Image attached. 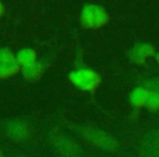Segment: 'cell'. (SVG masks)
Returning <instances> with one entry per match:
<instances>
[{
	"label": "cell",
	"mask_w": 159,
	"mask_h": 157,
	"mask_svg": "<svg viewBox=\"0 0 159 157\" xmlns=\"http://www.w3.org/2000/svg\"><path fill=\"white\" fill-rule=\"evenodd\" d=\"M79 133L84 140L105 152H116L119 148V143L117 140L100 129L81 127L79 129Z\"/></svg>",
	"instance_id": "cell-1"
},
{
	"label": "cell",
	"mask_w": 159,
	"mask_h": 157,
	"mask_svg": "<svg viewBox=\"0 0 159 157\" xmlns=\"http://www.w3.org/2000/svg\"><path fill=\"white\" fill-rule=\"evenodd\" d=\"M53 150L61 157H81L82 148L74 140L63 134H53L50 137Z\"/></svg>",
	"instance_id": "cell-2"
},
{
	"label": "cell",
	"mask_w": 159,
	"mask_h": 157,
	"mask_svg": "<svg viewBox=\"0 0 159 157\" xmlns=\"http://www.w3.org/2000/svg\"><path fill=\"white\" fill-rule=\"evenodd\" d=\"M137 154L139 157H159V129L148 130L142 135Z\"/></svg>",
	"instance_id": "cell-3"
},
{
	"label": "cell",
	"mask_w": 159,
	"mask_h": 157,
	"mask_svg": "<svg viewBox=\"0 0 159 157\" xmlns=\"http://www.w3.org/2000/svg\"><path fill=\"white\" fill-rule=\"evenodd\" d=\"M70 80L76 87L84 91H94L99 85L100 77L91 69H79L71 72Z\"/></svg>",
	"instance_id": "cell-4"
},
{
	"label": "cell",
	"mask_w": 159,
	"mask_h": 157,
	"mask_svg": "<svg viewBox=\"0 0 159 157\" xmlns=\"http://www.w3.org/2000/svg\"><path fill=\"white\" fill-rule=\"evenodd\" d=\"M5 132L12 141L24 142L31 136V128L26 121L21 119H14L7 122L5 127Z\"/></svg>",
	"instance_id": "cell-5"
},
{
	"label": "cell",
	"mask_w": 159,
	"mask_h": 157,
	"mask_svg": "<svg viewBox=\"0 0 159 157\" xmlns=\"http://www.w3.org/2000/svg\"><path fill=\"white\" fill-rule=\"evenodd\" d=\"M108 16L104 9L95 5H89L82 11V22L86 27H99L107 22Z\"/></svg>",
	"instance_id": "cell-6"
},
{
	"label": "cell",
	"mask_w": 159,
	"mask_h": 157,
	"mask_svg": "<svg viewBox=\"0 0 159 157\" xmlns=\"http://www.w3.org/2000/svg\"><path fill=\"white\" fill-rule=\"evenodd\" d=\"M19 70V62L9 49H0V77H8Z\"/></svg>",
	"instance_id": "cell-7"
},
{
	"label": "cell",
	"mask_w": 159,
	"mask_h": 157,
	"mask_svg": "<svg viewBox=\"0 0 159 157\" xmlns=\"http://www.w3.org/2000/svg\"><path fill=\"white\" fill-rule=\"evenodd\" d=\"M154 53V48L149 44H139L131 50L130 58L134 62L141 63L144 62L148 56H152Z\"/></svg>",
	"instance_id": "cell-8"
},
{
	"label": "cell",
	"mask_w": 159,
	"mask_h": 157,
	"mask_svg": "<svg viewBox=\"0 0 159 157\" xmlns=\"http://www.w3.org/2000/svg\"><path fill=\"white\" fill-rule=\"evenodd\" d=\"M148 95V90L144 89V87H136L132 91L130 95V100L132 105L136 107L139 106H145L146 98Z\"/></svg>",
	"instance_id": "cell-9"
},
{
	"label": "cell",
	"mask_w": 159,
	"mask_h": 157,
	"mask_svg": "<svg viewBox=\"0 0 159 157\" xmlns=\"http://www.w3.org/2000/svg\"><path fill=\"white\" fill-rule=\"evenodd\" d=\"M43 70H44V66L43 63L38 61H35L34 63L30 64L27 67H23V74L26 79L30 80H35L38 79L42 74Z\"/></svg>",
	"instance_id": "cell-10"
},
{
	"label": "cell",
	"mask_w": 159,
	"mask_h": 157,
	"mask_svg": "<svg viewBox=\"0 0 159 157\" xmlns=\"http://www.w3.org/2000/svg\"><path fill=\"white\" fill-rule=\"evenodd\" d=\"M16 60H18L19 64L23 67H27L36 61V53L32 49H22L18 53Z\"/></svg>",
	"instance_id": "cell-11"
},
{
	"label": "cell",
	"mask_w": 159,
	"mask_h": 157,
	"mask_svg": "<svg viewBox=\"0 0 159 157\" xmlns=\"http://www.w3.org/2000/svg\"><path fill=\"white\" fill-rule=\"evenodd\" d=\"M145 106L150 110H159V93L154 91H148V95L146 98Z\"/></svg>",
	"instance_id": "cell-12"
},
{
	"label": "cell",
	"mask_w": 159,
	"mask_h": 157,
	"mask_svg": "<svg viewBox=\"0 0 159 157\" xmlns=\"http://www.w3.org/2000/svg\"><path fill=\"white\" fill-rule=\"evenodd\" d=\"M146 87L148 91H154L159 93V79H155V80L148 81L146 83Z\"/></svg>",
	"instance_id": "cell-13"
},
{
	"label": "cell",
	"mask_w": 159,
	"mask_h": 157,
	"mask_svg": "<svg viewBox=\"0 0 159 157\" xmlns=\"http://www.w3.org/2000/svg\"><path fill=\"white\" fill-rule=\"evenodd\" d=\"M2 12H3V6H2V3L0 2V16L2 14Z\"/></svg>",
	"instance_id": "cell-14"
},
{
	"label": "cell",
	"mask_w": 159,
	"mask_h": 157,
	"mask_svg": "<svg viewBox=\"0 0 159 157\" xmlns=\"http://www.w3.org/2000/svg\"><path fill=\"white\" fill-rule=\"evenodd\" d=\"M156 59H157V61H158V63H159V53H157V55H156Z\"/></svg>",
	"instance_id": "cell-15"
},
{
	"label": "cell",
	"mask_w": 159,
	"mask_h": 157,
	"mask_svg": "<svg viewBox=\"0 0 159 157\" xmlns=\"http://www.w3.org/2000/svg\"><path fill=\"white\" fill-rule=\"evenodd\" d=\"M14 157H26V156H22V155H19V156H14Z\"/></svg>",
	"instance_id": "cell-16"
},
{
	"label": "cell",
	"mask_w": 159,
	"mask_h": 157,
	"mask_svg": "<svg viewBox=\"0 0 159 157\" xmlns=\"http://www.w3.org/2000/svg\"><path fill=\"white\" fill-rule=\"evenodd\" d=\"M0 157H3V155H2V153H1V150H0Z\"/></svg>",
	"instance_id": "cell-17"
}]
</instances>
